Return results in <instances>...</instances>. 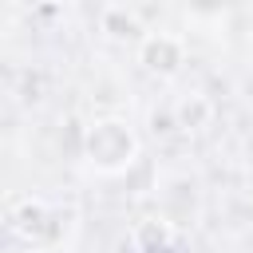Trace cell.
<instances>
[{"label":"cell","instance_id":"6da1fadb","mask_svg":"<svg viewBox=\"0 0 253 253\" xmlns=\"http://www.w3.org/2000/svg\"><path fill=\"white\" fill-rule=\"evenodd\" d=\"M87 150H91V162L103 166V170H119L130 162L134 154V138L123 123H95L91 134H87Z\"/></svg>","mask_w":253,"mask_h":253},{"label":"cell","instance_id":"7a4b0ae2","mask_svg":"<svg viewBox=\"0 0 253 253\" xmlns=\"http://www.w3.org/2000/svg\"><path fill=\"white\" fill-rule=\"evenodd\" d=\"M142 63L158 75H174L182 67V40L174 36H150L142 43Z\"/></svg>","mask_w":253,"mask_h":253},{"label":"cell","instance_id":"3957f363","mask_svg":"<svg viewBox=\"0 0 253 253\" xmlns=\"http://www.w3.org/2000/svg\"><path fill=\"white\" fill-rule=\"evenodd\" d=\"M210 119V103L206 99H194V111H190V103H182V126H202Z\"/></svg>","mask_w":253,"mask_h":253}]
</instances>
